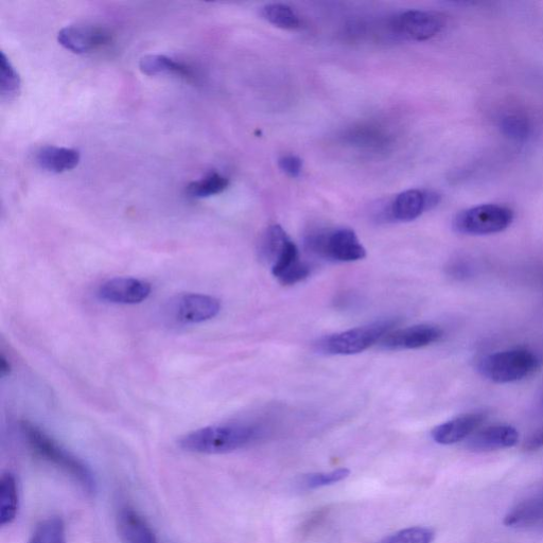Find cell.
<instances>
[{"mask_svg": "<svg viewBox=\"0 0 543 543\" xmlns=\"http://www.w3.org/2000/svg\"><path fill=\"white\" fill-rule=\"evenodd\" d=\"M21 430L26 443L35 455L57 467L77 482L86 493L95 494L97 483L89 466L69 452L45 431L30 422H23Z\"/></svg>", "mask_w": 543, "mask_h": 543, "instance_id": "obj_1", "label": "cell"}, {"mask_svg": "<svg viewBox=\"0 0 543 543\" xmlns=\"http://www.w3.org/2000/svg\"><path fill=\"white\" fill-rule=\"evenodd\" d=\"M257 434V428L251 425H214L184 435L179 446L190 453L225 454L248 446L256 439Z\"/></svg>", "mask_w": 543, "mask_h": 543, "instance_id": "obj_2", "label": "cell"}, {"mask_svg": "<svg viewBox=\"0 0 543 543\" xmlns=\"http://www.w3.org/2000/svg\"><path fill=\"white\" fill-rule=\"evenodd\" d=\"M540 358L528 348H513L489 354L479 362L480 374L489 381L505 384L521 381L539 370Z\"/></svg>", "mask_w": 543, "mask_h": 543, "instance_id": "obj_3", "label": "cell"}, {"mask_svg": "<svg viewBox=\"0 0 543 543\" xmlns=\"http://www.w3.org/2000/svg\"><path fill=\"white\" fill-rule=\"evenodd\" d=\"M515 215L510 207L483 204L462 210L452 221L454 232L465 236H487L509 229Z\"/></svg>", "mask_w": 543, "mask_h": 543, "instance_id": "obj_4", "label": "cell"}, {"mask_svg": "<svg viewBox=\"0 0 543 543\" xmlns=\"http://www.w3.org/2000/svg\"><path fill=\"white\" fill-rule=\"evenodd\" d=\"M396 322L380 321L370 325L349 329L340 334L324 338L319 349L326 355L352 356L365 352L393 330Z\"/></svg>", "mask_w": 543, "mask_h": 543, "instance_id": "obj_5", "label": "cell"}, {"mask_svg": "<svg viewBox=\"0 0 543 543\" xmlns=\"http://www.w3.org/2000/svg\"><path fill=\"white\" fill-rule=\"evenodd\" d=\"M307 245L311 252L337 262L358 261L366 256L358 236L349 229L312 234Z\"/></svg>", "mask_w": 543, "mask_h": 543, "instance_id": "obj_6", "label": "cell"}, {"mask_svg": "<svg viewBox=\"0 0 543 543\" xmlns=\"http://www.w3.org/2000/svg\"><path fill=\"white\" fill-rule=\"evenodd\" d=\"M167 310L175 323L194 325L216 318L221 311V304L214 296L186 293L175 297Z\"/></svg>", "mask_w": 543, "mask_h": 543, "instance_id": "obj_7", "label": "cell"}, {"mask_svg": "<svg viewBox=\"0 0 543 543\" xmlns=\"http://www.w3.org/2000/svg\"><path fill=\"white\" fill-rule=\"evenodd\" d=\"M445 27L444 17L435 12L411 10L395 17L393 30L411 41L431 40Z\"/></svg>", "mask_w": 543, "mask_h": 543, "instance_id": "obj_8", "label": "cell"}, {"mask_svg": "<svg viewBox=\"0 0 543 543\" xmlns=\"http://www.w3.org/2000/svg\"><path fill=\"white\" fill-rule=\"evenodd\" d=\"M152 292L151 284L134 277H116L104 282L97 291L100 301L115 305H137Z\"/></svg>", "mask_w": 543, "mask_h": 543, "instance_id": "obj_9", "label": "cell"}, {"mask_svg": "<svg viewBox=\"0 0 543 543\" xmlns=\"http://www.w3.org/2000/svg\"><path fill=\"white\" fill-rule=\"evenodd\" d=\"M58 41L65 49L83 55L108 46L112 41V34L101 26H68L58 33Z\"/></svg>", "mask_w": 543, "mask_h": 543, "instance_id": "obj_10", "label": "cell"}, {"mask_svg": "<svg viewBox=\"0 0 543 543\" xmlns=\"http://www.w3.org/2000/svg\"><path fill=\"white\" fill-rule=\"evenodd\" d=\"M443 336L444 331L440 326L420 324L392 330L379 344L387 350L418 349L439 342Z\"/></svg>", "mask_w": 543, "mask_h": 543, "instance_id": "obj_11", "label": "cell"}, {"mask_svg": "<svg viewBox=\"0 0 543 543\" xmlns=\"http://www.w3.org/2000/svg\"><path fill=\"white\" fill-rule=\"evenodd\" d=\"M440 195L434 191L411 189L401 192L391 206V216L400 222H411L427 210L439 205Z\"/></svg>", "mask_w": 543, "mask_h": 543, "instance_id": "obj_12", "label": "cell"}, {"mask_svg": "<svg viewBox=\"0 0 543 543\" xmlns=\"http://www.w3.org/2000/svg\"><path fill=\"white\" fill-rule=\"evenodd\" d=\"M486 414L471 412L455 417L449 422L437 426L431 435L435 443L440 445H454L469 439L484 424Z\"/></svg>", "mask_w": 543, "mask_h": 543, "instance_id": "obj_13", "label": "cell"}, {"mask_svg": "<svg viewBox=\"0 0 543 543\" xmlns=\"http://www.w3.org/2000/svg\"><path fill=\"white\" fill-rule=\"evenodd\" d=\"M519 442V432L510 425H495L478 430L466 444L470 451L490 452L512 448Z\"/></svg>", "mask_w": 543, "mask_h": 543, "instance_id": "obj_14", "label": "cell"}, {"mask_svg": "<svg viewBox=\"0 0 543 543\" xmlns=\"http://www.w3.org/2000/svg\"><path fill=\"white\" fill-rule=\"evenodd\" d=\"M271 270L278 282L284 286L303 282L311 272L309 265L301 260L299 249L291 239L274 261Z\"/></svg>", "mask_w": 543, "mask_h": 543, "instance_id": "obj_15", "label": "cell"}, {"mask_svg": "<svg viewBox=\"0 0 543 543\" xmlns=\"http://www.w3.org/2000/svg\"><path fill=\"white\" fill-rule=\"evenodd\" d=\"M119 534L126 543H160L148 521L130 506L118 514Z\"/></svg>", "mask_w": 543, "mask_h": 543, "instance_id": "obj_16", "label": "cell"}, {"mask_svg": "<svg viewBox=\"0 0 543 543\" xmlns=\"http://www.w3.org/2000/svg\"><path fill=\"white\" fill-rule=\"evenodd\" d=\"M81 160L78 150L46 146L35 154V163L50 173H63L75 169Z\"/></svg>", "mask_w": 543, "mask_h": 543, "instance_id": "obj_17", "label": "cell"}, {"mask_svg": "<svg viewBox=\"0 0 543 543\" xmlns=\"http://www.w3.org/2000/svg\"><path fill=\"white\" fill-rule=\"evenodd\" d=\"M506 527L527 530L543 527V495L516 505L504 518Z\"/></svg>", "mask_w": 543, "mask_h": 543, "instance_id": "obj_18", "label": "cell"}, {"mask_svg": "<svg viewBox=\"0 0 543 543\" xmlns=\"http://www.w3.org/2000/svg\"><path fill=\"white\" fill-rule=\"evenodd\" d=\"M139 68L147 76L175 75L184 79H194V72L183 63L163 55H148L139 62Z\"/></svg>", "mask_w": 543, "mask_h": 543, "instance_id": "obj_19", "label": "cell"}, {"mask_svg": "<svg viewBox=\"0 0 543 543\" xmlns=\"http://www.w3.org/2000/svg\"><path fill=\"white\" fill-rule=\"evenodd\" d=\"M20 495L16 478L7 472L0 479V524H11L19 514Z\"/></svg>", "mask_w": 543, "mask_h": 543, "instance_id": "obj_20", "label": "cell"}, {"mask_svg": "<svg viewBox=\"0 0 543 543\" xmlns=\"http://www.w3.org/2000/svg\"><path fill=\"white\" fill-rule=\"evenodd\" d=\"M262 19L273 26L284 30H296L301 28L300 16L284 4H269L261 9Z\"/></svg>", "mask_w": 543, "mask_h": 543, "instance_id": "obj_21", "label": "cell"}, {"mask_svg": "<svg viewBox=\"0 0 543 543\" xmlns=\"http://www.w3.org/2000/svg\"><path fill=\"white\" fill-rule=\"evenodd\" d=\"M229 186V179L218 172H213L199 181L190 183L187 192L192 198L203 199L222 194Z\"/></svg>", "mask_w": 543, "mask_h": 543, "instance_id": "obj_22", "label": "cell"}, {"mask_svg": "<svg viewBox=\"0 0 543 543\" xmlns=\"http://www.w3.org/2000/svg\"><path fill=\"white\" fill-rule=\"evenodd\" d=\"M290 240L285 230L280 225H272L269 227L264 238H262L259 248V254L262 260L273 265L274 261L283 251L285 245Z\"/></svg>", "mask_w": 543, "mask_h": 543, "instance_id": "obj_23", "label": "cell"}, {"mask_svg": "<svg viewBox=\"0 0 543 543\" xmlns=\"http://www.w3.org/2000/svg\"><path fill=\"white\" fill-rule=\"evenodd\" d=\"M28 543H67L64 521L60 517H50L40 522Z\"/></svg>", "mask_w": 543, "mask_h": 543, "instance_id": "obj_24", "label": "cell"}, {"mask_svg": "<svg viewBox=\"0 0 543 543\" xmlns=\"http://www.w3.org/2000/svg\"><path fill=\"white\" fill-rule=\"evenodd\" d=\"M350 143L367 150H379L388 146L389 137L376 127H359L347 136Z\"/></svg>", "mask_w": 543, "mask_h": 543, "instance_id": "obj_25", "label": "cell"}, {"mask_svg": "<svg viewBox=\"0 0 543 543\" xmlns=\"http://www.w3.org/2000/svg\"><path fill=\"white\" fill-rule=\"evenodd\" d=\"M500 129L504 136L515 140V142H523L531 133L528 118L517 113L504 115L500 119Z\"/></svg>", "mask_w": 543, "mask_h": 543, "instance_id": "obj_26", "label": "cell"}, {"mask_svg": "<svg viewBox=\"0 0 543 543\" xmlns=\"http://www.w3.org/2000/svg\"><path fill=\"white\" fill-rule=\"evenodd\" d=\"M20 89L21 78L3 52L2 74H0V93H2V98L10 101L19 94Z\"/></svg>", "mask_w": 543, "mask_h": 543, "instance_id": "obj_27", "label": "cell"}, {"mask_svg": "<svg viewBox=\"0 0 543 543\" xmlns=\"http://www.w3.org/2000/svg\"><path fill=\"white\" fill-rule=\"evenodd\" d=\"M434 533L427 528H410L399 531L379 543H432Z\"/></svg>", "mask_w": 543, "mask_h": 543, "instance_id": "obj_28", "label": "cell"}, {"mask_svg": "<svg viewBox=\"0 0 543 543\" xmlns=\"http://www.w3.org/2000/svg\"><path fill=\"white\" fill-rule=\"evenodd\" d=\"M349 474L350 471L346 468H340L329 472H319V474L305 476L303 483L310 489L320 488L341 482L345 480Z\"/></svg>", "mask_w": 543, "mask_h": 543, "instance_id": "obj_29", "label": "cell"}, {"mask_svg": "<svg viewBox=\"0 0 543 543\" xmlns=\"http://www.w3.org/2000/svg\"><path fill=\"white\" fill-rule=\"evenodd\" d=\"M280 170L291 178L300 177L303 170V161L296 155H285L278 161Z\"/></svg>", "mask_w": 543, "mask_h": 543, "instance_id": "obj_30", "label": "cell"}, {"mask_svg": "<svg viewBox=\"0 0 543 543\" xmlns=\"http://www.w3.org/2000/svg\"><path fill=\"white\" fill-rule=\"evenodd\" d=\"M543 447V429L534 433L530 440L525 444V450L536 451Z\"/></svg>", "mask_w": 543, "mask_h": 543, "instance_id": "obj_31", "label": "cell"}, {"mask_svg": "<svg viewBox=\"0 0 543 543\" xmlns=\"http://www.w3.org/2000/svg\"><path fill=\"white\" fill-rule=\"evenodd\" d=\"M11 371V365L5 356L0 357V374L2 377L7 376Z\"/></svg>", "mask_w": 543, "mask_h": 543, "instance_id": "obj_32", "label": "cell"}, {"mask_svg": "<svg viewBox=\"0 0 543 543\" xmlns=\"http://www.w3.org/2000/svg\"><path fill=\"white\" fill-rule=\"evenodd\" d=\"M540 401H541V405L543 407V384H542L541 393H540Z\"/></svg>", "mask_w": 543, "mask_h": 543, "instance_id": "obj_33", "label": "cell"}]
</instances>
